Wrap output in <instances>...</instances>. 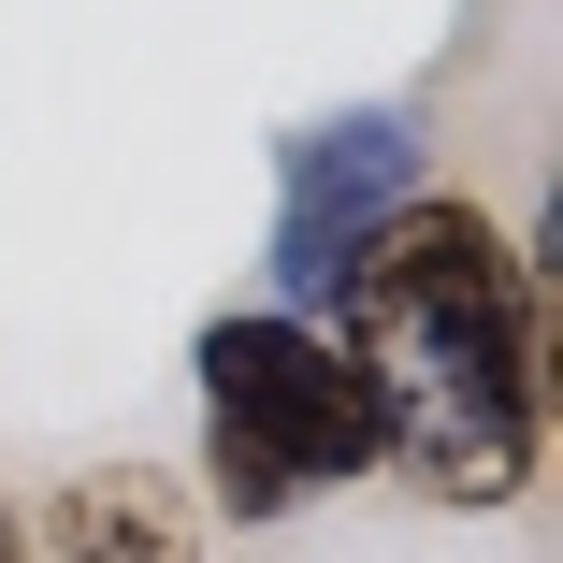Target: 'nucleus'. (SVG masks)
<instances>
[{
	"mask_svg": "<svg viewBox=\"0 0 563 563\" xmlns=\"http://www.w3.org/2000/svg\"><path fill=\"white\" fill-rule=\"evenodd\" d=\"M318 332L376 390V463L419 506H520L549 463V232L506 246L477 202H390L318 289Z\"/></svg>",
	"mask_w": 563,
	"mask_h": 563,
	"instance_id": "1",
	"label": "nucleus"
},
{
	"mask_svg": "<svg viewBox=\"0 0 563 563\" xmlns=\"http://www.w3.org/2000/svg\"><path fill=\"white\" fill-rule=\"evenodd\" d=\"M0 563H30V534H15V506H0Z\"/></svg>",
	"mask_w": 563,
	"mask_h": 563,
	"instance_id": "5",
	"label": "nucleus"
},
{
	"mask_svg": "<svg viewBox=\"0 0 563 563\" xmlns=\"http://www.w3.org/2000/svg\"><path fill=\"white\" fill-rule=\"evenodd\" d=\"M419 101H347V117H303L275 145V303L318 318V289L347 275V246L390 202H419Z\"/></svg>",
	"mask_w": 563,
	"mask_h": 563,
	"instance_id": "3",
	"label": "nucleus"
},
{
	"mask_svg": "<svg viewBox=\"0 0 563 563\" xmlns=\"http://www.w3.org/2000/svg\"><path fill=\"white\" fill-rule=\"evenodd\" d=\"M188 390H202V506L232 520V534H261V520H289V506H318V492H347L362 463H376V390H362V362L332 347L318 318H289V303H232V318H202L188 332Z\"/></svg>",
	"mask_w": 563,
	"mask_h": 563,
	"instance_id": "2",
	"label": "nucleus"
},
{
	"mask_svg": "<svg viewBox=\"0 0 563 563\" xmlns=\"http://www.w3.org/2000/svg\"><path fill=\"white\" fill-rule=\"evenodd\" d=\"M30 563H202V492L159 463H87L44 492V549Z\"/></svg>",
	"mask_w": 563,
	"mask_h": 563,
	"instance_id": "4",
	"label": "nucleus"
}]
</instances>
